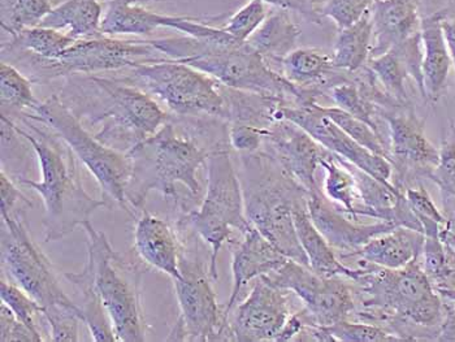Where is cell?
<instances>
[{
    "label": "cell",
    "instance_id": "1",
    "mask_svg": "<svg viewBox=\"0 0 455 342\" xmlns=\"http://www.w3.org/2000/svg\"><path fill=\"white\" fill-rule=\"evenodd\" d=\"M359 262L361 274L351 280L358 302L351 319L383 325L403 341H437L443 299L420 260L398 270Z\"/></svg>",
    "mask_w": 455,
    "mask_h": 342
},
{
    "label": "cell",
    "instance_id": "2",
    "mask_svg": "<svg viewBox=\"0 0 455 342\" xmlns=\"http://www.w3.org/2000/svg\"><path fill=\"white\" fill-rule=\"evenodd\" d=\"M60 99L69 102L67 106L78 119L102 124L95 137L123 153H129L170 122L167 112L148 92L119 78L70 76Z\"/></svg>",
    "mask_w": 455,
    "mask_h": 342
},
{
    "label": "cell",
    "instance_id": "3",
    "mask_svg": "<svg viewBox=\"0 0 455 342\" xmlns=\"http://www.w3.org/2000/svg\"><path fill=\"white\" fill-rule=\"evenodd\" d=\"M29 131H16L35 150L42 171V181L20 178L22 185L36 190L44 204V240L55 243L72 234L77 227L90 221L92 212L100 207H108L105 199H95L86 192L81 181L78 158L55 131L47 133L32 124L29 119L20 116Z\"/></svg>",
    "mask_w": 455,
    "mask_h": 342
},
{
    "label": "cell",
    "instance_id": "4",
    "mask_svg": "<svg viewBox=\"0 0 455 342\" xmlns=\"http://www.w3.org/2000/svg\"><path fill=\"white\" fill-rule=\"evenodd\" d=\"M165 58L188 64L235 91L280 98L288 105H303L305 94L272 68L247 42L216 41L194 36L148 39Z\"/></svg>",
    "mask_w": 455,
    "mask_h": 342
},
{
    "label": "cell",
    "instance_id": "5",
    "mask_svg": "<svg viewBox=\"0 0 455 342\" xmlns=\"http://www.w3.org/2000/svg\"><path fill=\"white\" fill-rule=\"evenodd\" d=\"M237 172L247 220L289 259L308 267L293 214L298 206L307 204L310 193L262 150L240 154Z\"/></svg>",
    "mask_w": 455,
    "mask_h": 342
},
{
    "label": "cell",
    "instance_id": "6",
    "mask_svg": "<svg viewBox=\"0 0 455 342\" xmlns=\"http://www.w3.org/2000/svg\"><path fill=\"white\" fill-rule=\"evenodd\" d=\"M215 151L202 147L190 137L179 136L175 125L168 122L150 139L129 151L132 178L126 197L132 209L143 211L151 190L179 202L176 185L188 187L194 199H199L202 187L196 172Z\"/></svg>",
    "mask_w": 455,
    "mask_h": 342
},
{
    "label": "cell",
    "instance_id": "7",
    "mask_svg": "<svg viewBox=\"0 0 455 342\" xmlns=\"http://www.w3.org/2000/svg\"><path fill=\"white\" fill-rule=\"evenodd\" d=\"M83 227L88 235V260L83 272L102 299L116 341H146L148 324L140 304L142 267L128 255L114 251L106 235L97 231L92 221Z\"/></svg>",
    "mask_w": 455,
    "mask_h": 342
},
{
    "label": "cell",
    "instance_id": "8",
    "mask_svg": "<svg viewBox=\"0 0 455 342\" xmlns=\"http://www.w3.org/2000/svg\"><path fill=\"white\" fill-rule=\"evenodd\" d=\"M21 116L49 126L55 131L94 176L108 207L115 203L132 214L126 197L132 178V161L128 153L100 142L58 95H52L44 102L36 103L29 114L27 112Z\"/></svg>",
    "mask_w": 455,
    "mask_h": 342
},
{
    "label": "cell",
    "instance_id": "9",
    "mask_svg": "<svg viewBox=\"0 0 455 342\" xmlns=\"http://www.w3.org/2000/svg\"><path fill=\"white\" fill-rule=\"evenodd\" d=\"M232 148L215 151L207 161V189L198 210H190L180 224L196 232L211 248L209 272L218 282V257L226 243H232L233 229L246 234L245 199L237 168L230 156Z\"/></svg>",
    "mask_w": 455,
    "mask_h": 342
},
{
    "label": "cell",
    "instance_id": "10",
    "mask_svg": "<svg viewBox=\"0 0 455 342\" xmlns=\"http://www.w3.org/2000/svg\"><path fill=\"white\" fill-rule=\"evenodd\" d=\"M132 75L150 94L182 117H215L229 123L224 85L207 73L160 56L140 61Z\"/></svg>",
    "mask_w": 455,
    "mask_h": 342
},
{
    "label": "cell",
    "instance_id": "11",
    "mask_svg": "<svg viewBox=\"0 0 455 342\" xmlns=\"http://www.w3.org/2000/svg\"><path fill=\"white\" fill-rule=\"evenodd\" d=\"M15 54H22L27 59L32 83H49L59 77L129 69L140 61L164 56L148 41H122L108 36L78 39L55 60L39 58L30 52Z\"/></svg>",
    "mask_w": 455,
    "mask_h": 342
},
{
    "label": "cell",
    "instance_id": "12",
    "mask_svg": "<svg viewBox=\"0 0 455 342\" xmlns=\"http://www.w3.org/2000/svg\"><path fill=\"white\" fill-rule=\"evenodd\" d=\"M180 272L181 277L173 280L180 318L170 333L168 341L212 342L232 341L229 321L216 299L211 285L210 272L204 262L196 257H188L180 246Z\"/></svg>",
    "mask_w": 455,
    "mask_h": 342
},
{
    "label": "cell",
    "instance_id": "13",
    "mask_svg": "<svg viewBox=\"0 0 455 342\" xmlns=\"http://www.w3.org/2000/svg\"><path fill=\"white\" fill-rule=\"evenodd\" d=\"M2 214V266L20 288L36 299L44 311L53 306H77L64 293L52 263L28 232L24 209Z\"/></svg>",
    "mask_w": 455,
    "mask_h": 342
},
{
    "label": "cell",
    "instance_id": "14",
    "mask_svg": "<svg viewBox=\"0 0 455 342\" xmlns=\"http://www.w3.org/2000/svg\"><path fill=\"white\" fill-rule=\"evenodd\" d=\"M267 276L302 301L300 314L306 325L331 328L345 319L353 318L358 306L350 279L320 276L293 259H289L280 270Z\"/></svg>",
    "mask_w": 455,
    "mask_h": 342
},
{
    "label": "cell",
    "instance_id": "15",
    "mask_svg": "<svg viewBox=\"0 0 455 342\" xmlns=\"http://www.w3.org/2000/svg\"><path fill=\"white\" fill-rule=\"evenodd\" d=\"M387 133V161L393 167L392 182L400 192L424 180H431L437 167L440 151L429 141L424 120L414 106L380 109Z\"/></svg>",
    "mask_w": 455,
    "mask_h": 342
},
{
    "label": "cell",
    "instance_id": "16",
    "mask_svg": "<svg viewBox=\"0 0 455 342\" xmlns=\"http://www.w3.org/2000/svg\"><path fill=\"white\" fill-rule=\"evenodd\" d=\"M291 290L275 284L267 274L255 279L245 301L229 315L232 341H277L291 311ZM232 310V311H233Z\"/></svg>",
    "mask_w": 455,
    "mask_h": 342
},
{
    "label": "cell",
    "instance_id": "17",
    "mask_svg": "<svg viewBox=\"0 0 455 342\" xmlns=\"http://www.w3.org/2000/svg\"><path fill=\"white\" fill-rule=\"evenodd\" d=\"M276 119L293 123L307 131L315 141L334 155L344 158L378 180L393 184V167L390 162L354 141L339 125L334 124L330 117L320 111L319 102L305 105L283 103L277 111Z\"/></svg>",
    "mask_w": 455,
    "mask_h": 342
},
{
    "label": "cell",
    "instance_id": "18",
    "mask_svg": "<svg viewBox=\"0 0 455 342\" xmlns=\"http://www.w3.org/2000/svg\"><path fill=\"white\" fill-rule=\"evenodd\" d=\"M168 28L194 38L232 41L223 28H215L201 19L189 16H171L148 10L134 0H112L102 20V35L150 36L151 33Z\"/></svg>",
    "mask_w": 455,
    "mask_h": 342
},
{
    "label": "cell",
    "instance_id": "19",
    "mask_svg": "<svg viewBox=\"0 0 455 342\" xmlns=\"http://www.w3.org/2000/svg\"><path fill=\"white\" fill-rule=\"evenodd\" d=\"M262 151L280 163L310 195L322 192L316 173L330 151L299 126L279 119L264 131Z\"/></svg>",
    "mask_w": 455,
    "mask_h": 342
},
{
    "label": "cell",
    "instance_id": "20",
    "mask_svg": "<svg viewBox=\"0 0 455 342\" xmlns=\"http://www.w3.org/2000/svg\"><path fill=\"white\" fill-rule=\"evenodd\" d=\"M307 210L320 234L324 235L341 260L350 259L376 235L397 228L387 221L362 224L359 220H354V218L325 197L323 190L310 195Z\"/></svg>",
    "mask_w": 455,
    "mask_h": 342
},
{
    "label": "cell",
    "instance_id": "21",
    "mask_svg": "<svg viewBox=\"0 0 455 342\" xmlns=\"http://www.w3.org/2000/svg\"><path fill=\"white\" fill-rule=\"evenodd\" d=\"M243 241L233 240L232 274L233 287L229 301L224 306V314L229 321L230 313L240 298L241 290L252 280L264 274L276 272L288 262L289 258L283 254L255 227L243 234Z\"/></svg>",
    "mask_w": 455,
    "mask_h": 342
},
{
    "label": "cell",
    "instance_id": "22",
    "mask_svg": "<svg viewBox=\"0 0 455 342\" xmlns=\"http://www.w3.org/2000/svg\"><path fill=\"white\" fill-rule=\"evenodd\" d=\"M423 49H421V35L418 33L403 44L393 47L386 54L371 58L367 66L375 73L384 91L397 100L404 107H411L412 102L406 89V81L411 78L419 91L421 98L426 99L424 91Z\"/></svg>",
    "mask_w": 455,
    "mask_h": 342
},
{
    "label": "cell",
    "instance_id": "23",
    "mask_svg": "<svg viewBox=\"0 0 455 342\" xmlns=\"http://www.w3.org/2000/svg\"><path fill=\"white\" fill-rule=\"evenodd\" d=\"M446 13L448 10H441L421 18V72L426 91L424 100L432 106L437 105L443 98L449 75L453 68V59L443 28Z\"/></svg>",
    "mask_w": 455,
    "mask_h": 342
},
{
    "label": "cell",
    "instance_id": "24",
    "mask_svg": "<svg viewBox=\"0 0 455 342\" xmlns=\"http://www.w3.org/2000/svg\"><path fill=\"white\" fill-rule=\"evenodd\" d=\"M419 0H376L371 8L373 25L371 58L386 54L393 47L420 33Z\"/></svg>",
    "mask_w": 455,
    "mask_h": 342
},
{
    "label": "cell",
    "instance_id": "25",
    "mask_svg": "<svg viewBox=\"0 0 455 342\" xmlns=\"http://www.w3.org/2000/svg\"><path fill=\"white\" fill-rule=\"evenodd\" d=\"M180 246L172 227L143 210L134 231V251L140 259L145 265L168 274L171 279L177 280L181 277Z\"/></svg>",
    "mask_w": 455,
    "mask_h": 342
},
{
    "label": "cell",
    "instance_id": "26",
    "mask_svg": "<svg viewBox=\"0 0 455 342\" xmlns=\"http://www.w3.org/2000/svg\"><path fill=\"white\" fill-rule=\"evenodd\" d=\"M423 245L424 235L421 232L397 227L368 241L351 258L378 267L398 270L419 260Z\"/></svg>",
    "mask_w": 455,
    "mask_h": 342
},
{
    "label": "cell",
    "instance_id": "27",
    "mask_svg": "<svg viewBox=\"0 0 455 342\" xmlns=\"http://www.w3.org/2000/svg\"><path fill=\"white\" fill-rule=\"evenodd\" d=\"M293 217L298 238L311 270L323 277L339 276L355 280L359 276L361 268H351L345 265L324 235L320 234L308 214L307 204L298 206Z\"/></svg>",
    "mask_w": 455,
    "mask_h": 342
},
{
    "label": "cell",
    "instance_id": "28",
    "mask_svg": "<svg viewBox=\"0 0 455 342\" xmlns=\"http://www.w3.org/2000/svg\"><path fill=\"white\" fill-rule=\"evenodd\" d=\"M291 12L279 8L268 13L259 29L247 39V44L257 50L277 72L281 60L297 49L298 39L302 35L299 25L291 18Z\"/></svg>",
    "mask_w": 455,
    "mask_h": 342
},
{
    "label": "cell",
    "instance_id": "29",
    "mask_svg": "<svg viewBox=\"0 0 455 342\" xmlns=\"http://www.w3.org/2000/svg\"><path fill=\"white\" fill-rule=\"evenodd\" d=\"M103 7L98 0H67L42 20L39 27L64 30L72 38H97L102 35Z\"/></svg>",
    "mask_w": 455,
    "mask_h": 342
},
{
    "label": "cell",
    "instance_id": "30",
    "mask_svg": "<svg viewBox=\"0 0 455 342\" xmlns=\"http://www.w3.org/2000/svg\"><path fill=\"white\" fill-rule=\"evenodd\" d=\"M320 168H323L325 175L323 195L342 211L359 220L362 211L361 195L349 162L330 151L323 159Z\"/></svg>",
    "mask_w": 455,
    "mask_h": 342
},
{
    "label": "cell",
    "instance_id": "31",
    "mask_svg": "<svg viewBox=\"0 0 455 342\" xmlns=\"http://www.w3.org/2000/svg\"><path fill=\"white\" fill-rule=\"evenodd\" d=\"M373 25L371 10L350 27L339 30L332 59L337 68L355 72L367 66L372 47Z\"/></svg>",
    "mask_w": 455,
    "mask_h": 342
},
{
    "label": "cell",
    "instance_id": "32",
    "mask_svg": "<svg viewBox=\"0 0 455 342\" xmlns=\"http://www.w3.org/2000/svg\"><path fill=\"white\" fill-rule=\"evenodd\" d=\"M10 36L11 41L8 42L7 46L3 44V55L30 52L50 60L60 58L77 41L68 33L52 29V28L39 27V25L20 30Z\"/></svg>",
    "mask_w": 455,
    "mask_h": 342
},
{
    "label": "cell",
    "instance_id": "33",
    "mask_svg": "<svg viewBox=\"0 0 455 342\" xmlns=\"http://www.w3.org/2000/svg\"><path fill=\"white\" fill-rule=\"evenodd\" d=\"M64 277L72 282L83 297L84 324L88 325L92 338L97 342H115L114 325L111 323L108 314L103 306L102 299L98 294L97 289L90 282L88 276L80 272H64Z\"/></svg>",
    "mask_w": 455,
    "mask_h": 342
},
{
    "label": "cell",
    "instance_id": "34",
    "mask_svg": "<svg viewBox=\"0 0 455 342\" xmlns=\"http://www.w3.org/2000/svg\"><path fill=\"white\" fill-rule=\"evenodd\" d=\"M0 99L2 115L13 119L21 116L27 109L32 111L38 100L33 94L32 80L25 77L10 61L0 64Z\"/></svg>",
    "mask_w": 455,
    "mask_h": 342
},
{
    "label": "cell",
    "instance_id": "35",
    "mask_svg": "<svg viewBox=\"0 0 455 342\" xmlns=\"http://www.w3.org/2000/svg\"><path fill=\"white\" fill-rule=\"evenodd\" d=\"M327 99L332 100L333 105L337 107L349 112L353 116L358 117L362 122L372 126L384 139L383 126L381 125H386V122L380 116L381 107L368 99L359 86L354 83L353 75L349 81H345L331 89L328 91ZM384 139L387 141V139Z\"/></svg>",
    "mask_w": 455,
    "mask_h": 342
},
{
    "label": "cell",
    "instance_id": "36",
    "mask_svg": "<svg viewBox=\"0 0 455 342\" xmlns=\"http://www.w3.org/2000/svg\"><path fill=\"white\" fill-rule=\"evenodd\" d=\"M319 108L325 116L330 117L334 124L339 125L354 141L358 142L367 150L387 159V153H389L387 142L372 126L362 122L358 117L353 116L349 112L337 107V106H322L319 103Z\"/></svg>",
    "mask_w": 455,
    "mask_h": 342
},
{
    "label": "cell",
    "instance_id": "37",
    "mask_svg": "<svg viewBox=\"0 0 455 342\" xmlns=\"http://www.w3.org/2000/svg\"><path fill=\"white\" fill-rule=\"evenodd\" d=\"M53 8L52 0H13L7 18L2 19V28L12 36L27 28L38 27Z\"/></svg>",
    "mask_w": 455,
    "mask_h": 342
},
{
    "label": "cell",
    "instance_id": "38",
    "mask_svg": "<svg viewBox=\"0 0 455 342\" xmlns=\"http://www.w3.org/2000/svg\"><path fill=\"white\" fill-rule=\"evenodd\" d=\"M0 297H2V302H4L15 313L19 321L27 325L41 342L44 341L42 338L44 335L38 330V325L36 324L35 321L36 316H44V307L33 297H30L24 289L16 287L15 284H11V282H4L3 279L0 282Z\"/></svg>",
    "mask_w": 455,
    "mask_h": 342
},
{
    "label": "cell",
    "instance_id": "39",
    "mask_svg": "<svg viewBox=\"0 0 455 342\" xmlns=\"http://www.w3.org/2000/svg\"><path fill=\"white\" fill-rule=\"evenodd\" d=\"M44 318L50 327V340L53 342L80 341V324L84 314L80 306H53L44 311Z\"/></svg>",
    "mask_w": 455,
    "mask_h": 342
},
{
    "label": "cell",
    "instance_id": "40",
    "mask_svg": "<svg viewBox=\"0 0 455 342\" xmlns=\"http://www.w3.org/2000/svg\"><path fill=\"white\" fill-rule=\"evenodd\" d=\"M336 341L344 342H389L403 341L390 333L383 325L370 322L345 319L328 328Z\"/></svg>",
    "mask_w": 455,
    "mask_h": 342
},
{
    "label": "cell",
    "instance_id": "41",
    "mask_svg": "<svg viewBox=\"0 0 455 342\" xmlns=\"http://www.w3.org/2000/svg\"><path fill=\"white\" fill-rule=\"evenodd\" d=\"M375 2L376 0H319L317 15L320 20H332L337 29L341 30L363 18Z\"/></svg>",
    "mask_w": 455,
    "mask_h": 342
},
{
    "label": "cell",
    "instance_id": "42",
    "mask_svg": "<svg viewBox=\"0 0 455 342\" xmlns=\"http://www.w3.org/2000/svg\"><path fill=\"white\" fill-rule=\"evenodd\" d=\"M419 260L434 287H443L451 276L453 268L449 266L445 246L438 235H424L423 251Z\"/></svg>",
    "mask_w": 455,
    "mask_h": 342
},
{
    "label": "cell",
    "instance_id": "43",
    "mask_svg": "<svg viewBox=\"0 0 455 342\" xmlns=\"http://www.w3.org/2000/svg\"><path fill=\"white\" fill-rule=\"evenodd\" d=\"M268 16L266 3L262 0H250L243 8L228 19L223 29L235 41L247 42L263 24Z\"/></svg>",
    "mask_w": 455,
    "mask_h": 342
},
{
    "label": "cell",
    "instance_id": "44",
    "mask_svg": "<svg viewBox=\"0 0 455 342\" xmlns=\"http://www.w3.org/2000/svg\"><path fill=\"white\" fill-rule=\"evenodd\" d=\"M404 197L407 199L410 209L417 215L421 224L424 221H436L441 226H448V219L438 209L429 193L427 192L423 182L414 185V187H407L404 190Z\"/></svg>",
    "mask_w": 455,
    "mask_h": 342
},
{
    "label": "cell",
    "instance_id": "45",
    "mask_svg": "<svg viewBox=\"0 0 455 342\" xmlns=\"http://www.w3.org/2000/svg\"><path fill=\"white\" fill-rule=\"evenodd\" d=\"M264 131L266 129L257 126L232 123L229 124L230 146L238 154L257 153L262 150Z\"/></svg>",
    "mask_w": 455,
    "mask_h": 342
},
{
    "label": "cell",
    "instance_id": "46",
    "mask_svg": "<svg viewBox=\"0 0 455 342\" xmlns=\"http://www.w3.org/2000/svg\"><path fill=\"white\" fill-rule=\"evenodd\" d=\"M0 341L41 342L4 302L0 305Z\"/></svg>",
    "mask_w": 455,
    "mask_h": 342
},
{
    "label": "cell",
    "instance_id": "47",
    "mask_svg": "<svg viewBox=\"0 0 455 342\" xmlns=\"http://www.w3.org/2000/svg\"><path fill=\"white\" fill-rule=\"evenodd\" d=\"M0 212L3 214H12L21 209L22 204L33 207L32 202L20 192L10 176L5 175L4 170L0 173Z\"/></svg>",
    "mask_w": 455,
    "mask_h": 342
},
{
    "label": "cell",
    "instance_id": "48",
    "mask_svg": "<svg viewBox=\"0 0 455 342\" xmlns=\"http://www.w3.org/2000/svg\"><path fill=\"white\" fill-rule=\"evenodd\" d=\"M443 299V319L437 341H455V289H436Z\"/></svg>",
    "mask_w": 455,
    "mask_h": 342
},
{
    "label": "cell",
    "instance_id": "49",
    "mask_svg": "<svg viewBox=\"0 0 455 342\" xmlns=\"http://www.w3.org/2000/svg\"><path fill=\"white\" fill-rule=\"evenodd\" d=\"M134 2L145 3L150 2V0H134ZM262 2L277 8H283V10L294 11L310 20L311 22H316V24L320 22L314 0H262Z\"/></svg>",
    "mask_w": 455,
    "mask_h": 342
},
{
    "label": "cell",
    "instance_id": "50",
    "mask_svg": "<svg viewBox=\"0 0 455 342\" xmlns=\"http://www.w3.org/2000/svg\"><path fill=\"white\" fill-rule=\"evenodd\" d=\"M443 32H445L446 41H448L449 50H451V59H453V67L455 69V15L451 16L446 13L443 20Z\"/></svg>",
    "mask_w": 455,
    "mask_h": 342
}]
</instances>
